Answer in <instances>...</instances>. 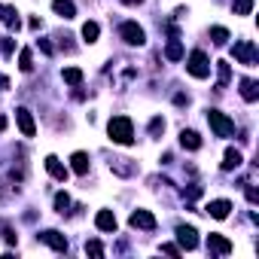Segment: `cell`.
I'll return each instance as SVG.
<instances>
[{
    "label": "cell",
    "instance_id": "6da1fadb",
    "mask_svg": "<svg viewBox=\"0 0 259 259\" xmlns=\"http://www.w3.org/2000/svg\"><path fill=\"white\" fill-rule=\"evenodd\" d=\"M107 132H110V141L113 144H122V147L135 144V125H132V119H128V116H113L110 125H107Z\"/></svg>",
    "mask_w": 259,
    "mask_h": 259
},
{
    "label": "cell",
    "instance_id": "7a4b0ae2",
    "mask_svg": "<svg viewBox=\"0 0 259 259\" xmlns=\"http://www.w3.org/2000/svg\"><path fill=\"white\" fill-rule=\"evenodd\" d=\"M207 122H210V128L217 132V138H232L235 135V122L226 113H220V110H207Z\"/></svg>",
    "mask_w": 259,
    "mask_h": 259
},
{
    "label": "cell",
    "instance_id": "3957f363",
    "mask_svg": "<svg viewBox=\"0 0 259 259\" xmlns=\"http://www.w3.org/2000/svg\"><path fill=\"white\" fill-rule=\"evenodd\" d=\"M186 70H189L195 79H204V76H210V61H207V55H204L201 49H195V52L186 58Z\"/></svg>",
    "mask_w": 259,
    "mask_h": 259
},
{
    "label": "cell",
    "instance_id": "277c9868",
    "mask_svg": "<svg viewBox=\"0 0 259 259\" xmlns=\"http://www.w3.org/2000/svg\"><path fill=\"white\" fill-rule=\"evenodd\" d=\"M119 37H122L128 46H144V43H147V34H144V28H141L138 22H122V25H119Z\"/></svg>",
    "mask_w": 259,
    "mask_h": 259
},
{
    "label": "cell",
    "instance_id": "5b68a950",
    "mask_svg": "<svg viewBox=\"0 0 259 259\" xmlns=\"http://www.w3.org/2000/svg\"><path fill=\"white\" fill-rule=\"evenodd\" d=\"M232 55H235V61L253 67V64H256V46H253V40H241V43H235V46H232Z\"/></svg>",
    "mask_w": 259,
    "mask_h": 259
},
{
    "label": "cell",
    "instance_id": "8992f818",
    "mask_svg": "<svg viewBox=\"0 0 259 259\" xmlns=\"http://www.w3.org/2000/svg\"><path fill=\"white\" fill-rule=\"evenodd\" d=\"M16 122H19V128H22V135H25V138H34V135H37V125H34L31 110L19 107V110H16Z\"/></svg>",
    "mask_w": 259,
    "mask_h": 259
},
{
    "label": "cell",
    "instance_id": "52a82bcc",
    "mask_svg": "<svg viewBox=\"0 0 259 259\" xmlns=\"http://www.w3.org/2000/svg\"><path fill=\"white\" fill-rule=\"evenodd\" d=\"M177 241L183 250H195L198 247V232L192 226H177Z\"/></svg>",
    "mask_w": 259,
    "mask_h": 259
},
{
    "label": "cell",
    "instance_id": "ba28073f",
    "mask_svg": "<svg viewBox=\"0 0 259 259\" xmlns=\"http://www.w3.org/2000/svg\"><path fill=\"white\" fill-rule=\"evenodd\" d=\"M40 241H46L52 250H58V253H64L67 250V238L61 235V232H55V229H46V232H40Z\"/></svg>",
    "mask_w": 259,
    "mask_h": 259
},
{
    "label": "cell",
    "instance_id": "9c48e42d",
    "mask_svg": "<svg viewBox=\"0 0 259 259\" xmlns=\"http://www.w3.org/2000/svg\"><path fill=\"white\" fill-rule=\"evenodd\" d=\"M132 226H135V229L153 232V229H156V217H153L150 210H135V213H132Z\"/></svg>",
    "mask_w": 259,
    "mask_h": 259
},
{
    "label": "cell",
    "instance_id": "30bf717a",
    "mask_svg": "<svg viewBox=\"0 0 259 259\" xmlns=\"http://www.w3.org/2000/svg\"><path fill=\"white\" fill-rule=\"evenodd\" d=\"M207 250H210V253H220V256H229V253H232V241L223 238V235H210V238H207Z\"/></svg>",
    "mask_w": 259,
    "mask_h": 259
},
{
    "label": "cell",
    "instance_id": "8fae6325",
    "mask_svg": "<svg viewBox=\"0 0 259 259\" xmlns=\"http://www.w3.org/2000/svg\"><path fill=\"white\" fill-rule=\"evenodd\" d=\"M204 210H207L213 220H226V217H229V210H232V201H226V198H217V201H210Z\"/></svg>",
    "mask_w": 259,
    "mask_h": 259
},
{
    "label": "cell",
    "instance_id": "7c38bea8",
    "mask_svg": "<svg viewBox=\"0 0 259 259\" xmlns=\"http://www.w3.org/2000/svg\"><path fill=\"white\" fill-rule=\"evenodd\" d=\"M95 226H98L101 232H116V213H113V210H98Z\"/></svg>",
    "mask_w": 259,
    "mask_h": 259
},
{
    "label": "cell",
    "instance_id": "4fadbf2b",
    "mask_svg": "<svg viewBox=\"0 0 259 259\" xmlns=\"http://www.w3.org/2000/svg\"><path fill=\"white\" fill-rule=\"evenodd\" d=\"M46 171H49L55 180H61V183L67 180V168H64V165H61V159H55V156H49V159H46Z\"/></svg>",
    "mask_w": 259,
    "mask_h": 259
},
{
    "label": "cell",
    "instance_id": "5bb4252c",
    "mask_svg": "<svg viewBox=\"0 0 259 259\" xmlns=\"http://www.w3.org/2000/svg\"><path fill=\"white\" fill-rule=\"evenodd\" d=\"M52 10H55L61 19H73V16H76V7L70 4V0H52Z\"/></svg>",
    "mask_w": 259,
    "mask_h": 259
},
{
    "label": "cell",
    "instance_id": "9a60e30c",
    "mask_svg": "<svg viewBox=\"0 0 259 259\" xmlns=\"http://www.w3.org/2000/svg\"><path fill=\"white\" fill-rule=\"evenodd\" d=\"M0 22H4L7 28H16V31H19V13H16L13 7H4V4H0Z\"/></svg>",
    "mask_w": 259,
    "mask_h": 259
},
{
    "label": "cell",
    "instance_id": "2e32d148",
    "mask_svg": "<svg viewBox=\"0 0 259 259\" xmlns=\"http://www.w3.org/2000/svg\"><path fill=\"white\" fill-rule=\"evenodd\" d=\"M241 98H244V101H256V98H259L256 79H241Z\"/></svg>",
    "mask_w": 259,
    "mask_h": 259
},
{
    "label": "cell",
    "instance_id": "e0dca14e",
    "mask_svg": "<svg viewBox=\"0 0 259 259\" xmlns=\"http://www.w3.org/2000/svg\"><path fill=\"white\" fill-rule=\"evenodd\" d=\"M241 153L238 150H226V156H223V171H235V168H241Z\"/></svg>",
    "mask_w": 259,
    "mask_h": 259
},
{
    "label": "cell",
    "instance_id": "ac0fdd59",
    "mask_svg": "<svg viewBox=\"0 0 259 259\" xmlns=\"http://www.w3.org/2000/svg\"><path fill=\"white\" fill-rule=\"evenodd\" d=\"M70 168H73L76 174H85V171H89V153H73V156H70Z\"/></svg>",
    "mask_w": 259,
    "mask_h": 259
},
{
    "label": "cell",
    "instance_id": "d6986e66",
    "mask_svg": "<svg viewBox=\"0 0 259 259\" xmlns=\"http://www.w3.org/2000/svg\"><path fill=\"white\" fill-rule=\"evenodd\" d=\"M110 171L128 177V174H135V165H128V159H113V162H110Z\"/></svg>",
    "mask_w": 259,
    "mask_h": 259
},
{
    "label": "cell",
    "instance_id": "ffe728a7",
    "mask_svg": "<svg viewBox=\"0 0 259 259\" xmlns=\"http://www.w3.org/2000/svg\"><path fill=\"white\" fill-rule=\"evenodd\" d=\"M165 58H168V61H180V58H183V46H180V40H177V37L168 43V49H165Z\"/></svg>",
    "mask_w": 259,
    "mask_h": 259
},
{
    "label": "cell",
    "instance_id": "44dd1931",
    "mask_svg": "<svg viewBox=\"0 0 259 259\" xmlns=\"http://www.w3.org/2000/svg\"><path fill=\"white\" fill-rule=\"evenodd\" d=\"M61 79H64L67 85H79V82H82V70H79V67H64Z\"/></svg>",
    "mask_w": 259,
    "mask_h": 259
},
{
    "label": "cell",
    "instance_id": "7402d4cb",
    "mask_svg": "<svg viewBox=\"0 0 259 259\" xmlns=\"http://www.w3.org/2000/svg\"><path fill=\"white\" fill-rule=\"evenodd\" d=\"M180 144H183L186 150H198V147H201V138H198V132H183V135H180Z\"/></svg>",
    "mask_w": 259,
    "mask_h": 259
},
{
    "label": "cell",
    "instance_id": "603a6c76",
    "mask_svg": "<svg viewBox=\"0 0 259 259\" xmlns=\"http://www.w3.org/2000/svg\"><path fill=\"white\" fill-rule=\"evenodd\" d=\"M98 34H101L98 22H85V25H82V40H85V43H95V40H98Z\"/></svg>",
    "mask_w": 259,
    "mask_h": 259
},
{
    "label": "cell",
    "instance_id": "cb8c5ba5",
    "mask_svg": "<svg viewBox=\"0 0 259 259\" xmlns=\"http://www.w3.org/2000/svg\"><path fill=\"white\" fill-rule=\"evenodd\" d=\"M217 73H220V89H226V85H229V79H232L229 64H226V61H217Z\"/></svg>",
    "mask_w": 259,
    "mask_h": 259
},
{
    "label": "cell",
    "instance_id": "d4e9b609",
    "mask_svg": "<svg viewBox=\"0 0 259 259\" xmlns=\"http://www.w3.org/2000/svg\"><path fill=\"white\" fill-rule=\"evenodd\" d=\"M232 10H235V16H250L253 13V0H235Z\"/></svg>",
    "mask_w": 259,
    "mask_h": 259
},
{
    "label": "cell",
    "instance_id": "484cf974",
    "mask_svg": "<svg viewBox=\"0 0 259 259\" xmlns=\"http://www.w3.org/2000/svg\"><path fill=\"white\" fill-rule=\"evenodd\" d=\"M210 37H213L217 46H223V43L229 40V31H226V28H210Z\"/></svg>",
    "mask_w": 259,
    "mask_h": 259
},
{
    "label": "cell",
    "instance_id": "4316f807",
    "mask_svg": "<svg viewBox=\"0 0 259 259\" xmlns=\"http://www.w3.org/2000/svg\"><path fill=\"white\" fill-rule=\"evenodd\" d=\"M67 207H70V198H67V192H58V195H55V210H58V213H64Z\"/></svg>",
    "mask_w": 259,
    "mask_h": 259
},
{
    "label": "cell",
    "instance_id": "83f0119b",
    "mask_svg": "<svg viewBox=\"0 0 259 259\" xmlns=\"http://www.w3.org/2000/svg\"><path fill=\"white\" fill-rule=\"evenodd\" d=\"M19 67H22L25 73L34 67V64H31V49H22V55H19Z\"/></svg>",
    "mask_w": 259,
    "mask_h": 259
},
{
    "label": "cell",
    "instance_id": "f1b7e54d",
    "mask_svg": "<svg viewBox=\"0 0 259 259\" xmlns=\"http://www.w3.org/2000/svg\"><path fill=\"white\" fill-rule=\"evenodd\" d=\"M85 253H92V256H104V247H101L98 241H89V244H85Z\"/></svg>",
    "mask_w": 259,
    "mask_h": 259
},
{
    "label": "cell",
    "instance_id": "f546056e",
    "mask_svg": "<svg viewBox=\"0 0 259 259\" xmlns=\"http://www.w3.org/2000/svg\"><path fill=\"white\" fill-rule=\"evenodd\" d=\"M150 132H153V135L165 132V119H153V122H150Z\"/></svg>",
    "mask_w": 259,
    "mask_h": 259
},
{
    "label": "cell",
    "instance_id": "4dcf8cb0",
    "mask_svg": "<svg viewBox=\"0 0 259 259\" xmlns=\"http://www.w3.org/2000/svg\"><path fill=\"white\" fill-rule=\"evenodd\" d=\"M162 253H171V256H177V253H180V247H174V244H162Z\"/></svg>",
    "mask_w": 259,
    "mask_h": 259
},
{
    "label": "cell",
    "instance_id": "1f68e13d",
    "mask_svg": "<svg viewBox=\"0 0 259 259\" xmlns=\"http://www.w3.org/2000/svg\"><path fill=\"white\" fill-rule=\"evenodd\" d=\"M0 49H4V55H13V40H4V43H0Z\"/></svg>",
    "mask_w": 259,
    "mask_h": 259
},
{
    "label": "cell",
    "instance_id": "d6a6232c",
    "mask_svg": "<svg viewBox=\"0 0 259 259\" xmlns=\"http://www.w3.org/2000/svg\"><path fill=\"white\" fill-rule=\"evenodd\" d=\"M122 4H128V7H135V4H144V0H122Z\"/></svg>",
    "mask_w": 259,
    "mask_h": 259
},
{
    "label": "cell",
    "instance_id": "836d02e7",
    "mask_svg": "<svg viewBox=\"0 0 259 259\" xmlns=\"http://www.w3.org/2000/svg\"><path fill=\"white\" fill-rule=\"evenodd\" d=\"M4 128H7V119H4V116H0V132H4Z\"/></svg>",
    "mask_w": 259,
    "mask_h": 259
},
{
    "label": "cell",
    "instance_id": "e575fe53",
    "mask_svg": "<svg viewBox=\"0 0 259 259\" xmlns=\"http://www.w3.org/2000/svg\"><path fill=\"white\" fill-rule=\"evenodd\" d=\"M0 85H4V89H7V85H10V82H7V76H0Z\"/></svg>",
    "mask_w": 259,
    "mask_h": 259
}]
</instances>
